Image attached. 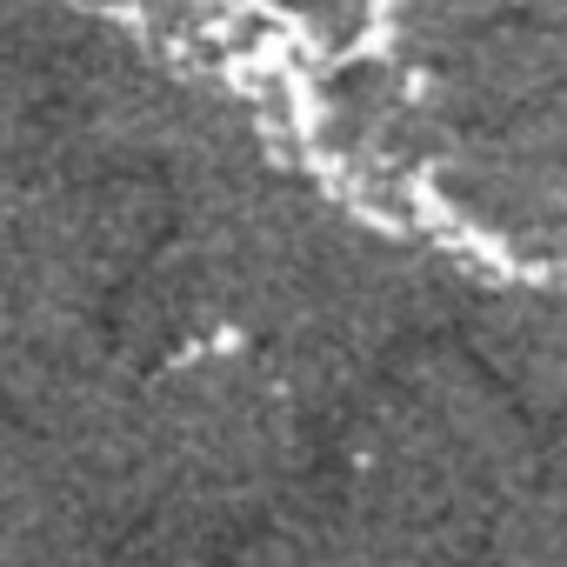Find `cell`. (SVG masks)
Instances as JSON below:
<instances>
[{"instance_id":"6da1fadb","label":"cell","mask_w":567,"mask_h":567,"mask_svg":"<svg viewBox=\"0 0 567 567\" xmlns=\"http://www.w3.org/2000/svg\"><path fill=\"white\" fill-rule=\"evenodd\" d=\"M527 467L534 441L520 408L487 381L474 354L408 348L361 388L348 494L434 554L487 534Z\"/></svg>"},{"instance_id":"7a4b0ae2","label":"cell","mask_w":567,"mask_h":567,"mask_svg":"<svg viewBox=\"0 0 567 567\" xmlns=\"http://www.w3.org/2000/svg\"><path fill=\"white\" fill-rule=\"evenodd\" d=\"M227 567H441V554L368 501H354L348 487L328 501H301L295 487L274 514L234 534Z\"/></svg>"}]
</instances>
